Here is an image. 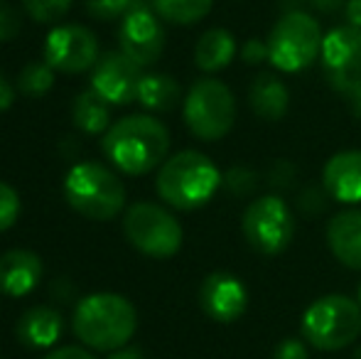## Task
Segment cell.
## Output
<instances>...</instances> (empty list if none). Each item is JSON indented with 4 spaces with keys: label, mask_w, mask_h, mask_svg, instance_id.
I'll return each mask as SVG.
<instances>
[{
    "label": "cell",
    "mask_w": 361,
    "mask_h": 359,
    "mask_svg": "<svg viewBox=\"0 0 361 359\" xmlns=\"http://www.w3.org/2000/svg\"><path fill=\"white\" fill-rule=\"evenodd\" d=\"M170 133L150 116H128L114 123L104 135V153L121 173L145 175L165 160Z\"/></svg>",
    "instance_id": "6da1fadb"
},
{
    "label": "cell",
    "mask_w": 361,
    "mask_h": 359,
    "mask_svg": "<svg viewBox=\"0 0 361 359\" xmlns=\"http://www.w3.org/2000/svg\"><path fill=\"white\" fill-rule=\"evenodd\" d=\"M138 327V312L118 293H94L74 310V332L84 345L99 352H116L128 345Z\"/></svg>",
    "instance_id": "7a4b0ae2"
},
{
    "label": "cell",
    "mask_w": 361,
    "mask_h": 359,
    "mask_svg": "<svg viewBox=\"0 0 361 359\" xmlns=\"http://www.w3.org/2000/svg\"><path fill=\"white\" fill-rule=\"evenodd\" d=\"M221 173L204 153L182 150L165 160L157 173V195L175 209H197L216 195Z\"/></svg>",
    "instance_id": "3957f363"
},
{
    "label": "cell",
    "mask_w": 361,
    "mask_h": 359,
    "mask_svg": "<svg viewBox=\"0 0 361 359\" xmlns=\"http://www.w3.org/2000/svg\"><path fill=\"white\" fill-rule=\"evenodd\" d=\"M64 197L69 207L94 221H109L123 209L126 187L118 175L99 163H79L67 173Z\"/></svg>",
    "instance_id": "277c9868"
},
{
    "label": "cell",
    "mask_w": 361,
    "mask_h": 359,
    "mask_svg": "<svg viewBox=\"0 0 361 359\" xmlns=\"http://www.w3.org/2000/svg\"><path fill=\"white\" fill-rule=\"evenodd\" d=\"M302 335L322 352L352 345L361 335V305L339 293L317 298L302 315Z\"/></svg>",
    "instance_id": "5b68a950"
},
{
    "label": "cell",
    "mask_w": 361,
    "mask_h": 359,
    "mask_svg": "<svg viewBox=\"0 0 361 359\" xmlns=\"http://www.w3.org/2000/svg\"><path fill=\"white\" fill-rule=\"evenodd\" d=\"M322 30L312 15L295 10L273 25L268 35V59L281 72L307 69L322 54Z\"/></svg>",
    "instance_id": "8992f818"
},
{
    "label": "cell",
    "mask_w": 361,
    "mask_h": 359,
    "mask_svg": "<svg viewBox=\"0 0 361 359\" xmlns=\"http://www.w3.org/2000/svg\"><path fill=\"white\" fill-rule=\"evenodd\" d=\"M236 121V99L219 79H200L185 99V123L197 138L219 140Z\"/></svg>",
    "instance_id": "52a82bcc"
},
{
    "label": "cell",
    "mask_w": 361,
    "mask_h": 359,
    "mask_svg": "<svg viewBox=\"0 0 361 359\" xmlns=\"http://www.w3.org/2000/svg\"><path fill=\"white\" fill-rule=\"evenodd\" d=\"M126 239L145 256L152 259H170L182 246V226L175 217L160 205L135 202L128 207L123 219Z\"/></svg>",
    "instance_id": "ba28073f"
},
{
    "label": "cell",
    "mask_w": 361,
    "mask_h": 359,
    "mask_svg": "<svg viewBox=\"0 0 361 359\" xmlns=\"http://www.w3.org/2000/svg\"><path fill=\"white\" fill-rule=\"evenodd\" d=\"M243 236L263 256H278L295 236V217L281 197L266 195L253 200L243 212Z\"/></svg>",
    "instance_id": "9c48e42d"
},
{
    "label": "cell",
    "mask_w": 361,
    "mask_h": 359,
    "mask_svg": "<svg viewBox=\"0 0 361 359\" xmlns=\"http://www.w3.org/2000/svg\"><path fill=\"white\" fill-rule=\"evenodd\" d=\"M322 72L329 87L352 96L361 89V30L337 28L322 42Z\"/></svg>",
    "instance_id": "30bf717a"
},
{
    "label": "cell",
    "mask_w": 361,
    "mask_h": 359,
    "mask_svg": "<svg viewBox=\"0 0 361 359\" xmlns=\"http://www.w3.org/2000/svg\"><path fill=\"white\" fill-rule=\"evenodd\" d=\"M44 62L64 74H79L96 67L99 62L96 35L84 25H59L47 35Z\"/></svg>",
    "instance_id": "8fae6325"
},
{
    "label": "cell",
    "mask_w": 361,
    "mask_h": 359,
    "mask_svg": "<svg viewBox=\"0 0 361 359\" xmlns=\"http://www.w3.org/2000/svg\"><path fill=\"white\" fill-rule=\"evenodd\" d=\"M143 67L126 57L123 52H109L96 62L91 74V89L106 101V104L123 106L138 99V89L143 82Z\"/></svg>",
    "instance_id": "7c38bea8"
},
{
    "label": "cell",
    "mask_w": 361,
    "mask_h": 359,
    "mask_svg": "<svg viewBox=\"0 0 361 359\" xmlns=\"http://www.w3.org/2000/svg\"><path fill=\"white\" fill-rule=\"evenodd\" d=\"M118 42L126 57L133 59L138 67H150L165 49V30L150 10L133 8L121 23Z\"/></svg>",
    "instance_id": "4fadbf2b"
},
{
    "label": "cell",
    "mask_w": 361,
    "mask_h": 359,
    "mask_svg": "<svg viewBox=\"0 0 361 359\" xmlns=\"http://www.w3.org/2000/svg\"><path fill=\"white\" fill-rule=\"evenodd\" d=\"M200 305L212 320L233 322L246 312V305H248L246 286H243L233 273L214 271L202 283Z\"/></svg>",
    "instance_id": "5bb4252c"
},
{
    "label": "cell",
    "mask_w": 361,
    "mask_h": 359,
    "mask_svg": "<svg viewBox=\"0 0 361 359\" xmlns=\"http://www.w3.org/2000/svg\"><path fill=\"white\" fill-rule=\"evenodd\" d=\"M324 190L342 205L361 202V150H342L327 160L322 173Z\"/></svg>",
    "instance_id": "9a60e30c"
},
{
    "label": "cell",
    "mask_w": 361,
    "mask_h": 359,
    "mask_svg": "<svg viewBox=\"0 0 361 359\" xmlns=\"http://www.w3.org/2000/svg\"><path fill=\"white\" fill-rule=\"evenodd\" d=\"M42 278V261L27 249H13L0 256V293L8 298H23L35 291Z\"/></svg>",
    "instance_id": "2e32d148"
},
{
    "label": "cell",
    "mask_w": 361,
    "mask_h": 359,
    "mask_svg": "<svg viewBox=\"0 0 361 359\" xmlns=\"http://www.w3.org/2000/svg\"><path fill=\"white\" fill-rule=\"evenodd\" d=\"M327 244L339 264L361 271V209L339 212L329 219Z\"/></svg>",
    "instance_id": "e0dca14e"
},
{
    "label": "cell",
    "mask_w": 361,
    "mask_h": 359,
    "mask_svg": "<svg viewBox=\"0 0 361 359\" xmlns=\"http://www.w3.org/2000/svg\"><path fill=\"white\" fill-rule=\"evenodd\" d=\"M15 332L18 340L30 350H47L62 335V315L47 305L30 308L23 312Z\"/></svg>",
    "instance_id": "ac0fdd59"
},
{
    "label": "cell",
    "mask_w": 361,
    "mask_h": 359,
    "mask_svg": "<svg viewBox=\"0 0 361 359\" xmlns=\"http://www.w3.org/2000/svg\"><path fill=\"white\" fill-rule=\"evenodd\" d=\"M248 101L258 118L263 121H281L288 114L290 106V91L276 74H258L248 91Z\"/></svg>",
    "instance_id": "d6986e66"
},
{
    "label": "cell",
    "mask_w": 361,
    "mask_h": 359,
    "mask_svg": "<svg viewBox=\"0 0 361 359\" xmlns=\"http://www.w3.org/2000/svg\"><path fill=\"white\" fill-rule=\"evenodd\" d=\"M236 57V39L228 30H207L195 47V62L202 72H219Z\"/></svg>",
    "instance_id": "ffe728a7"
},
{
    "label": "cell",
    "mask_w": 361,
    "mask_h": 359,
    "mask_svg": "<svg viewBox=\"0 0 361 359\" xmlns=\"http://www.w3.org/2000/svg\"><path fill=\"white\" fill-rule=\"evenodd\" d=\"M109 106L94 89H86L81 91L79 96L74 99V106H72V118H74V126L79 130L89 135H96V133H104L111 123V114H109Z\"/></svg>",
    "instance_id": "44dd1931"
},
{
    "label": "cell",
    "mask_w": 361,
    "mask_h": 359,
    "mask_svg": "<svg viewBox=\"0 0 361 359\" xmlns=\"http://www.w3.org/2000/svg\"><path fill=\"white\" fill-rule=\"evenodd\" d=\"M180 84L167 74H143L138 101L150 111H172L180 104Z\"/></svg>",
    "instance_id": "7402d4cb"
},
{
    "label": "cell",
    "mask_w": 361,
    "mask_h": 359,
    "mask_svg": "<svg viewBox=\"0 0 361 359\" xmlns=\"http://www.w3.org/2000/svg\"><path fill=\"white\" fill-rule=\"evenodd\" d=\"M157 15L172 25H195L207 18L214 0H152Z\"/></svg>",
    "instance_id": "603a6c76"
},
{
    "label": "cell",
    "mask_w": 361,
    "mask_h": 359,
    "mask_svg": "<svg viewBox=\"0 0 361 359\" xmlns=\"http://www.w3.org/2000/svg\"><path fill=\"white\" fill-rule=\"evenodd\" d=\"M54 84V69L47 62H30L18 77V89L25 96H44Z\"/></svg>",
    "instance_id": "cb8c5ba5"
},
{
    "label": "cell",
    "mask_w": 361,
    "mask_h": 359,
    "mask_svg": "<svg viewBox=\"0 0 361 359\" xmlns=\"http://www.w3.org/2000/svg\"><path fill=\"white\" fill-rule=\"evenodd\" d=\"M27 15L35 23H57L67 15V10L72 8V0H23Z\"/></svg>",
    "instance_id": "d4e9b609"
},
{
    "label": "cell",
    "mask_w": 361,
    "mask_h": 359,
    "mask_svg": "<svg viewBox=\"0 0 361 359\" xmlns=\"http://www.w3.org/2000/svg\"><path fill=\"white\" fill-rule=\"evenodd\" d=\"M133 10V0H86V13L96 20H116Z\"/></svg>",
    "instance_id": "484cf974"
},
{
    "label": "cell",
    "mask_w": 361,
    "mask_h": 359,
    "mask_svg": "<svg viewBox=\"0 0 361 359\" xmlns=\"http://www.w3.org/2000/svg\"><path fill=\"white\" fill-rule=\"evenodd\" d=\"M20 217V197L10 185L0 182V231L10 229Z\"/></svg>",
    "instance_id": "4316f807"
},
{
    "label": "cell",
    "mask_w": 361,
    "mask_h": 359,
    "mask_svg": "<svg viewBox=\"0 0 361 359\" xmlns=\"http://www.w3.org/2000/svg\"><path fill=\"white\" fill-rule=\"evenodd\" d=\"M23 28V18L20 13L8 3V0H0V42H8Z\"/></svg>",
    "instance_id": "83f0119b"
},
{
    "label": "cell",
    "mask_w": 361,
    "mask_h": 359,
    "mask_svg": "<svg viewBox=\"0 0 361 359\" xmlns=\"http://www.w3.org/2000/svg\"><path fill=\"white\" fill-rule=\"evenodd\" d=\"M273 359H307V350L298 337H288L273 352Z\"/></svg>",
    "instance_id": "f1b7e54d"
},
{
    "label": "cell",
    "mask_w": 361,
    "mask_h": 359,
    "mask_svg": "<svg viewBox=\"0 0 361 359\" xmlns=\"http://www.w3.org/2000/svg\"><path fill=\"white\" fill-rule=\"evenodd\" d=\"M241 57L246 59L248 64L263 62V59L268 57V44L258 42V39H248V42L243 44V49H241Z\"/></svg>",
    "instance_id": "f546056e"
},
{
    "label": "cell",
    "mask_w": 361,
    "mask_h": 359,
    "mask_svg": "<svg viewBox=\"0 0 361 359\" xmlns=\"http://www.w3.org/2000/svg\"><path fill=\"white\" fill-rule=\"evenodd\" d=\"M42 359H96L91 352L81 350V347H59V350L47 352Z\"/></svg>",
    "instance_id": "4dcf8cb0"
},
{
    "label": "cell",
    "mask_w": 361,
    "mask_h": 359,
    "mask_svg": "<svg viewBox=\"0 0 361 359\" xmlns=\"http://www.w3.org/2000/svg\"><path fill=\"white\" fill-rule=\"evenodd\" d=\"M13 101H15L13 84H10L8 79L3 77V74H0V111L10 109V106H13Z\"/></svg>",
    "instance_id": "1f68e13d"
},
{
    "label": "cell",
    "mask_w": 361,
    "mask_h": 359,
    "mask_svg": "<svg viewBox=\"0 0 361 359\" xmlns=\"http://www.w3.org/2000/svg\"><path fill=\"white\" fill-rule=\"evenodd\" d=\"M347 20L352 28L361 30V0H349L347 3Z\"/></svg>",
    "instance_id": "d6a6232c"
},
{
    "label": "cell",
    "mask_w": 361,
    "mask_h": 359,
    "mask_svg": "<svg viewBox=\"0 0 361 359\" xmlns=\"http://www.w3.org/2000/svg\"><path fill=\"white\" fill-rule=\"evenodd\" d=\"M310 3H312L317 10H322V13H332V10H337L344 0H310Z\"/></svg>",
    "instance_id": "836d02e7"
},
{
    "label": "cell",
    "mask_w": 361,
    "mask_h": 359,
    "mask_svg": "<svg viewBox=\"0 0 361 359\" xmlns=\"http://www.w3.org/2000/svg\"><path fill=\"white\" fill-rule=\"evenodd\" d=\"M109 359H143V355H140V350H116L114 355H111Z\"/></svg>",
    "instance_id": "e575fe53"
},
{
    "label": "cell",
    "mask_w": 361,
    "mask_h": 359,
    "mask_svg": "<svg viewBox=\"0 0 361 359\" xmlns=\"http://www.w3.org/2000/svg\"><path fill=\"white\" fill-rule=\"evenodd\" d=\"M349 106H352V114L361 121V89L349 96Z\"/></svg>",
    "instance_id": "d590c367"
},
{
    "label": "cell",
    "mask_w": 361,
    "mask_h": 359,
    "mask_svg": "<svg viewBox=\"0 0 361 359\" xmlns=\"http://www.w3.org/2000/svg\"><path fill=\"white\" fill-rule=\"evenodd\" d=\"M357 298H359L357 303H359V305H361V283H359V288H357Z\"/></svg>",
    "instance_id": "8d00e7d4"
}]
</instances>
